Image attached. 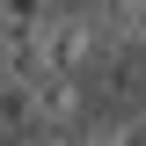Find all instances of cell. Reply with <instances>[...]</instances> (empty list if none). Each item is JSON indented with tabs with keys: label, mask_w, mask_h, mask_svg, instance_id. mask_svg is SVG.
<instances>
[{
	"label": "cell",
	"mask_w": 146,
	"mask_h": 146,
	"mask_svg": "<svg viewBox=\"0 0 146 146\" xmlns=\"http://www.w3.org/2000/svg\"><path fill=\"white\" fill-rule=\"evenodd\" d=\"M29 146H73V131H36Z\"/></svg>",
	"instance_id": "cell-7"
},
{
	"label": "cell",
	"mask_w": 146,
	"mask_h": 146,
	"mask_svg": "<svg viewBox=\"0 0 146 146\" xmlns=\"http://www.w3.org/2000/svg\"><path fill=\"white\" fill-rule=\"evenodd\" d=\"M139 80H146V66H139V51H131V44H117V51L102 58V88L117 95V102H131V95H139Z\"/></svg>",
	"instance_id": "cell-4"
},
{
	"label": "cell",
	"mask_w": 146,
	"mask_h": 146,
	"mask_svg": "<svg viewBox=\"0 0 146 146\" xmlns=\"http://www.w3.org/2000/svg\"><path fill=\"white\" fill-rule=\"evenodd\" d=\"M44 73H51L44 29H0V80H15V88H36Z\"/></svg>",
	"instance_id": "cell-3"
},
{
	"label": "cell",
	"mask_w": 146,
	"mask_h": 146,
	"mask_svg": "<svg viewBox=\"0 0 146 146\" xmlns=\"http://www.w3.org/2000/svg\"><path fill=\"white\" fill-rule=\"evenodd\" d=\"M22 124H36V110H29V88L0 80V139H7V131H22Z\"/></svg>",
	"instance_id": "cell-6"
},
{
	"label": "cell",
	"mask_w": 146,
	"mask_h": 146,
	"mask_svg": "<svg viewBox=\"0 0 146 146\" xmlns=\"http://www.w3.org/2000/svg\"><path fill=\"white\" fill-rule=\"evenodd\" d=\"M44 51H51V73H88L117 51V36H110V22L95 7H73V15H58L44 29Z\"/></svg>",
	"instance_id": "cell-1"
},
{
	"label": "cell",
	"mask_w": 146,
	"mask_h": 146,
	"mask_svg": "<svg viewBox=\"0 0 146 146\" xmlns=\"http://www.w3.org/2000/svg\"><path fill=\"white\" fill-rule=\"evenodd\" d=\"M58 15V0H0V29H51Z\"/></svg>",
	"instance_id": "cell-5"
},
{
	"label": "cell",
	"mask_w": 146,
	"mask_h": 146,
	"mask_svg": "<svg viewBox=\"0 0 146 146\" xmlns=\"http://www.w3.org/2000/svg\"><path fill=\"white\" fill-rule=\"evenodd\" d=\"M73 146H110V131H88V139H73Z\"/></svg>",
	"instance_id": "cell-8"
},
{
	"label": "cell",
	"mask_w": 146,
	"mask_h": 146,
	"mask_svg": "<svg viewBox=\"0 0 146 146\" xmlns=\"http://www.w3.org/2000/svg\"><path fill=\"white\" fill-rule=\"evenodd\" d=\"M29 110L44 131H73L80 124V110H88V88H80V73H44L29 88Z\"/></svg>",
	"instance_id": "cell-2"
}]
</instances>
